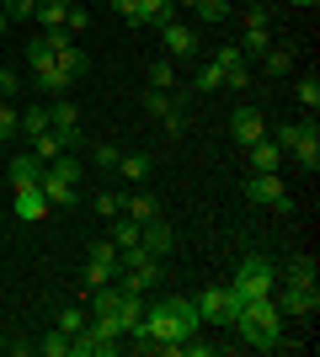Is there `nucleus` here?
Masks as SVG:
<instances>
[{"mask_svg": "<svg viewBox=\"0 0 320 357\" xmlns=\"http://www.w3.org/2000/svg\"><path fill=\"white\" fill-rule=\"evenodd\" d=\"M198 304L192 298H155V304H144V331H150L155 352H182V342L198 331Z\"/></svg>", "mask_w": 320, "mask_h": 357, "instance_id": "f257e3e1", "label": "nucleus"}, {"mask_svg": "<svg viewBox=\"0 0 320 357\" xmlns=\"http://www.w3.org/2000/svg\"><path fill=\"white\" fill-rule=\"evenodd\" d=\"M229 326L241 331V336H245L251 347H257V352H273V347L283 342V314H277V304H273V298H245V304H241V314H235Z\"/></svg>", "mask_w": 320, "mask_h": 357, "instance_id": "f03ea898", "label": "nucleus"}, {"mask_svg": "<svg viewBox=\"0 0 320 357\" xmlns=\"http://www.w3.org/2000/svg\"><path fill=\"white\" fill-rule=\"evenodd\" d=\"M229 288L241 298H273L277 288V267L267 261V256H245L241 267H235V278H229Z\"/></svg>", "mask_w": 320, "mask_h": 357, "instance_id": "7ed1b4c3", "label": "nucleus"}, {"mask_svg": "<svg viewBox=\"0 0 320 357\" xmlns=\"http://www.w3.org/2000/svg\"><path fill=\"white\" fill-rule=\"evenodd\" d=\"M192 304H198V320H208V326H229V320L241 314L245 298L235 294V288H203Z\"/></svg>", "mask_w": 320, "mask_h": 357, "instance_id": "20e7f679", "label": "nucleus"}, {"mask_svg": "<svg viewBox=\"0 0 320 357\" xmlns=\"http://www.w3.org/2000/svg\"><path fill=\"white\" fill-rule=\"evenodd\" d=\"M245 197H251V203H267V208H277V213L294 208V197H289V187L277 181V171H257V176L245 181Z\"/></svg>", "mask_w": 320, "mask_h": 357, "instance_id": "39448f33", "label": "nucleus"}, {"mask_svg": "<svg viewBox=\"0 0 320 357\" xmlns=\"http://www.w3.org/2000/svg\"><path fill=\"white\" fill-rule=\"evenodd\" d=\"M118 272H123V261H118V245L107 240V245H96L91 251V261H86V283L91 288H102V283H118Z\"/></svg>", "mask_w": 320, "mask_h": 357, "instance_id": "423d86ee", "label": "nucleus"}, {"mask_svg": "<svg viewBox=\"0 0 320 357\" xmlns=\"http://www.w3.org/2000/svg\"><path fill=\"white\" fill-rule=\"evenodd\" d=\"M273 304H277V314H294V320H310V314H315L320 310V288H283V294H277L273 298Z\"/></svg>", "mask_w": 320, "mask_h": 357, "instance_id": "0eeeda50", "label": "nucleus"}, {"mask_svg": "<svg viewBox=\"0 0 320 357\" xmlns=\"http://www.w3.org/2000/svg\"><path fill=\"white\" fill-rule=\"evenodd\" d=\"M160 43H166V59H192L198 54V38H192V27H182V22H166L160 27Z\"/></svg>", "mask_w": 320, "mask_h": 357, "instance_id": "6e6552de", "label": "nucleus"}, {"mask_svg": "<svg viewBox=\"0 0 320 357\" xmlns=\"http://www.w3.org/2000/svg\"><path fill=\"white\" fill-rule=\"evenodd\" d=\"M11 213L22 224H38V219H48V197H43V187H16V203H11Z\"/></svg>", "mask_w": 320, "mask_h": 357, "instance_id": "1a4fd4ad", "label": "nucleus"}, {"mask_svg": "<svg viewBox=\"0 0 320 357\" xmlns=\"http://www.w3.org/2000/svg\"><path fill=\"white\" fill-rule=\"evenodd\" d=\"M229 134H235V144H257V139L267 134V118H261L257 107H241V112L229 118Z\"/></svg>", "mask_w": 320, "mask_h": 357, "instance_id": "9d476101", "label": "nucleus"}, {"mask_svg": "<svg viewBox=\"0 0 320 357\" xmlns=\"http://www.w3.org/2000/svg\"><path fill=\"white\" fill-rule=\"evenodd\" d=\"M139 245H144L150 256H166L171 245H176V235H171V224L160 219V213H155L150 224H139Z\"/></svg>", "mask_w": 320, "mask_h": 357, "instance_id": "9b49d317", "label": "nucleus"}, {"mask_svg": "<svg viewBox=\"0 0 320 357\" xmlns=\"http://www.w3.org/2000/svg\"><path fill=\"white\" fill-rule=\"evenodd\" d=\"M48 128H59V134L75 144V139H80V112L64 102V96H54V102H48Z\"/></svg>", "mask_w": 320, "mask_h": 357, "instance_id": "f8f14e48", "label": "nucleus"}, {"mask_svg": "<svg viewBox=\"0 0 320 357\" xmlns=\"http://www.w3.org/2000/svg\"><path fill=\"white\" fill-rule=\"evenodd\" d=\"M38 187H43L48 208H70V203H75V197H80V187H75V181L54 176V171H43V181H38Z\"/></svg>", "mask_w": 320, "mask_h": 357, "instance_id": "ddd939ff", "label": "nucleus"}, {"mask_svg": "<svg viewBox=\"0 0 320 357\" xmlns=\"http://www.w3.org/2000/svg\"><path fill=\"white\" fill-rule=\"evenodd\" d=\"M43 171H48V165L38 160V155H11V187H38Z\"/></svg>", "mask_w": 320, "mask_h": 357, "instance_id": "4468645a", "label": "nucleus"}, {"mask_svg": "<svg viewBox=\"0 0 320 357\" xmlns=\"http://www.w3.org/2000/svg\"><path fill=\"white\" fill-rule=\"evenodd\" d=\"M64 149H70V139H64L59 128H43V134H32V155H38L43 165H48V160H59Z\"/></svg>", "mask_w": 320, "mask_h": 357, "instance_id": "2eb2a0df", "label": "nucleus"}, {"mask_svg": "<svg viewBox=\"0 0 320 357\" xmlns=\"http://www.w3.org/2000/svg\"><path fill=\"white\" fill-rule=\"evenodd\" d=\"M283 278H289L294 288H315V278H320V261H315V256H294L289 267H283Z\"/></svg>", "mask_w": 320, "mask_h": 357, "instance_id": "dca6fc26", "label": "nucleus"}, {"mask_svg": "<svg viewBox=\"0 0 320 357\" xmlns=\"http://www.w3.org/2000/svg\"><path fill=\"white\" fill-rule=\"evenodd\" d=\"M38 22H43L48 32H64V22H70V0H38Z\"/></svg>", "mask_w": 320, "mask_h": 357, "instance_id": "f3484780", "label": "nucleus"}, {"mask_svg": "<svg viewBox=\"0 0 320 357\" xmlns=\"http://www.w3.org/2000/svg\"><path fill=\"white\" fill-rule=\"evenodd\" d=\"M245 149H251V165H257V171H277V165H283V149H277L267 134H261L257 144H245Z\"/></svg>", "mask_w": 320, "mask_h": 357, "instance_id": "a211bd4d", "label": "nucleus"}, {"mask_svg": "<svg viewBox=\"0 0 320 357\" xmlns=\"http://www.w3.org/2000/svg\"><path fill=\"white\" fill-rule=\"evenodd\" d=\"M139 16H144V27H166L176 22V0H139Z\"/></svg>", "mask_w": 320, "mask_h": 357, "instance_id": "6ab92c4d", "label": "nucleus"}, {"mask_svg": "<svg viewBox=\"0 0 320 357\" xmlns=\"http://www.w3.org/2000/svg\"><path fill=\"white\" fill-rule=\"evenodd\" d=\"M27 64H32V75L59 70V64H54V38H38V43H27Z\"/></svg>", "mask_w": 320, "mask_h": 357, "instance_id": "aec40b11", "label": "nucleus"}, {"mask_svg": "<svg viewBox=\"0 0 320 357\" xmlns=\"http://www.w3.org/2000/svg\"><path fill=\"white\" fill-rule=\"evenodd\" d=\"M123 213H128V219H139V224H150L155 213H160V203H155L150 192H134V197H123Z\"/></svg>", "mask_w": 320, "mask_h": 357, "instance_id": "412c9836", "label": "nucleus"}, {"mask_svg": "<svg viewBox=\"0 0 320 357\" xmlns=\"http://www.w3.org/2000/svg\"><path fill=\"white\" fill-rule=\"evenodd\" d=\"M112 245H118V251H134L139 245V219L118 213V219H112Z\"/></svg>", "mask_w": 320, "mask_h": 357, "instance_id": "4be33fe9", "label": "nucleus"}, {"mask_svg": "<svg viewBox=\"0 0 320 357\" xmlns=\"http://www.w3.org/2000/svg\"><path fill=\"white\" fill-rule=\"evenodd\" d=\"M310 128H315V123H277V128H273V144L283 149V155H289V149L299 144V139H305Z\"/></svg>", "mask_w": 320, "mask_h": 357, "instance_id": "5701e85b", "label": "nucleus"}, {"mask_svg": "<svg viewBox=\"0 0 320 357\" xmlns=\"http://www.w3.org/2000/svg\"><path fill=\"white\" fill-rule=\"evenodd\" d=\"M118 176L144 181V176H150V155H144V149H139V155H118Z\"/></svg>", "mask_w": 320, "mask_h": 357, "instance_id": "b1692460", "label": "nucleus"}, {"mask_svg": "<svg viewBox=\"0 0 320 357\" xmlns=\"http://www.w3.org/2000/svg\"><path fill=\"white\" fill-rule=\"evenodd\" d=\"M171 86H176V64H171V59H155L150 64V91H171Z\"/></svg>", "mask_w": 320, "mask_h": 357, "instance_id": "393cba45", "label": "nucleus"}, {"mask_svg": "<svg viewBox=\"0 0 320 357\" xmlns=\"http://www.w3.org/2000/svg\"><path fill=\"white\" fill-rule=\"evenodd\" d=\"M289 155H299V160H305V165H310V171H315V165H320V134H315V128H310V134H305V139H299V144H294V149H289Z\"/></svg>", "mask_w": 320, "mask_h": 357, "instance_id": "a878e982", "label": "nucleus"}, {"mask_svg": "<svg viewBox=\"0 0 320 357\" xmlns=\"http://www.w3.org/2000/svg\"><path fill=\"white\" fill-rule=\"evenodd\" d=\"M38 352H43V357H70V336H64V331L54 326V331L43 336V342H38Z\"/></svg>", "mask_w": 320, "mask_h": 357, "instance_id": "bb28decb", "label": "nucleus"}, {"mask_svg": "<svg viewBox=\"0 0 320 357\" xmlns=\"http://www.w3.org/2000/svg\"><path fill=\"white\" fill-rule=\"evenodd\" d=\"M171 107H176V96H171V91H144V112H150V118H166Z\"/></svg>", "mask_w": 320, "mask_h": 357, "instance_id": "cd10ccee", "label": "nucleus"}, {"mask_svg": "<svg viewBox=\"0 0 320 357\" xmlns=\"http://www.w3.org/2000/svg\"><path fill=\"white\" fill-rule=\"evenodd\" d=\"M43 128H48V107H27V112H22V128H16V134H43Z\"/></svg>", "mask_w": 320, "mask_h": 357, "instance_id": "c85d7f7f", "label": "nucleus"}, {"mask_svg": "<svg viewBox=\"0 0 320 357\" xmlns=\"http://www.w3.org/2000/svg\"><path fill=\"white\" fill-rule=\"evenodd\" d=\"M261 70H267V75H289L294 70L289 48H267V54H261Z\"/></svg>", "mask_w": 320, "mask_h": 357, "instance_id": "c756f323", "label": "nucleus"}, {"mask_svg": "<svg viewBox=\"0 0 320 357\" xmlns=\"http://www.w3.org/2000/svg\"><path fill=\"white\" fill-rule=\"evenodd\" d=\"M294 96H299V107H310V112H315V107H320V80H315V75H305V80L294 86Z\"/></svg>", "mask_w": 320, "mask_h": 357, "instance_id": "7c9ffc66", "label": "nucleus"}, {"mask_svg": "<svg viewBox=\"0 0 320 357\" xmlns=\"http://www.w3.org/2000/svg\"><path fill=\"white\" fill-rule=\"evenodd\" d=\"M192 11H198L203 22H224V16H229V0H192Z\"/></svg>", "mask_w": 320, "mask_h": 357, "instance_id": "2f4dec72", "label": "nucleus"}, {"mask_svg": "<svg viewBox=\"0 0 320 357\" xmlns=\"http://www.w3.org/2000/svg\"><path fill=\"white\" fill-rule=\"evenodd\" d=\"M48 171H54V176H64V181H75V187H80V176H86V171H80V160H70V155L48 160Z\"/></svg>", "mask_w": 320, "mask_h": 357, "instance_id": "473e14b6", "label": "nucleus"}, {"mask_svg": "<svg viewBox=\"0 0 320 357\" xmlns=\"http://www.w3.org/2000/svg\"><path fill=\"white\" fill-rule=\"evenodd\" d=\"M219 86H224V75H219V64H203V70H198V80H192V91H219Z\"/></svg>", "mask_w": 320, "mask_h": 357, "instance_id": "72a5a7b5", "label": "nucleus"}, {"mask_svg": "<svg viewBox=\"0 0 320 357\" xmlns=\"http://www.w3.org/2000/svg\"><path fill=\"white\" fill-rule=\"evenodd\" d=\"M86 320H91V314L80 310V304H70V310H64V314H59V331H64V336H75V331H80V326H86Z\"/></svg>", "mask_w": 320, "mask_h": 357, "instance_id": "f704fd0d", "label": "nucleus"}, {"mask_svg": "<svg viewBox=\"0 0 320 357\" xmlns=\"http://www.w3.org/2000/svg\"><path fill=\"white\" fill-rule=\"evenodd\" d=\"M16 128H22V112H16L11 102H0V139H11Z\"/></svg>", "mask_w": 320, "mask_h": 357, "instance_id": "c9c22d12", "label": "nucleus"}, {"mask_svg": "<svg viewBox=\"0 0 320 357\" xmlns=\"http://www.w3.org/2000/svg\"><path fill=\"white\" fill-rule=\"evenodd\" d=\"M86 27H91V11H86V6H70V22H64V32L75 38V32H86Z\"/></svg>", "mask_w": 320, "mask_h": 357, "instance_id": "e433bc0d", "label": "nucleus"}, {"mask_svg": "<svg viewBox=\"0 0 320 357\" xmlns=\"http://www.w3.org/2000/svg\"><path fill=\"white\" fill-rule=\"evenodd\" d=\"M213 64H219V75H224V70H235V64H245V59H241V48H235V43H224L219 54H213Z\"/></svg>", "mask_w": 320, "mask_h": 357, "instance_id": "4c0bfd02", "label": "nucleus"}, {"mask_svg": "<svg viewBox=\"0 0 320 357\" xmlns=\"http://www.w3.org/2000/svg\"><path fill=\"white\" fill-rule=\"evenodd\" d=\"M96 213H102V219H118V213H123V197H112V192H96Z\"/></svg>", "mask_w": 320, "mask_h": 357, "instance_id": "58836bf2", "label": "nucleus"}, {"mask_svg": "<svg viewBox=\"0 0 320 357\" xmlns=\"http://www.w3.org/2000/svg\"><path fill=\"white\" fill-rule=\"evenodd\" d=\"M0 11H6V22H22V16L38 11V0H11V6H0Z\"/></svg>", "mask_w": 320, "mask_h": 357, "instance_id": "ea45409f", "label": "nucleus"}, {"mask_svg": "<svg viewBox=\"0 0 320 357\" xmlns=\"http://www.w3.org/2000/svg\"><path fill=\"white\" fill-rule=\"evenodd\" d=\"M112 11H118L123 22H134V27H144V16H139V0H112Z\"/></svg>", "mask_w": 320, "mask_h": 357, "instance_id": "a19ab883", "label": "nucleus"}, {"mask_svg": "<svg viewBox=\"0 0 320 357\" xmlns=\"http://www.w3.org/2000/svg\"><path fill=\"white\" fill-rule=\"evenodd\" d=\"M160 123H166V134H171V139H182V128H187V112H182V107H171V112H166Z\"/></svg>", "mask_w": 320, "mask_h": 357, "instance_id": "79ce46f5", "label": "nucleus"}, {"mask_svg": "<svg viewBox=\"0 0 320 357\" xmlns=\"http://www.w3.org/2000/svg\"><path fill=\"white\" fill-rule=\"evenodd\" d=\"M224 86H229V91H245V86H251V70H245V64H235V70H224Z\"/></svg>", "mask_w": 320, "mask_h": 357, "instance_id": "37998d69", "label": "nucleus"}, {"mask_svg": "<svg viewBox=\"0 0 320 357\" xmlns=\"http://www.w3.org/2000/svg\"><path fill=\"white\" fill-rule=\"evenodd\" d=\"M182 352H187V357H213L219 347H213V342H192V336H187V342H182Z\"/></svg>", "mask_w": 320, "mask_h": 357, "instance_id": "c03bdc74", "label": "nucleus"}, {"mask_svg": "<svg viewBox=\"0 0 320 357\" xmlns=\"http://www.w3.org/2000/svg\"><path fill=\"white\" fill-rule=\"evenodd\" d=\"M96 165H102V171H118V149H112V144H96Z\"/></svg>", "mask_w": 320, "mask_h": 357, "instance_id": "a18cd8bd", "label": "nucleus"}, {"mask_svg": "<svg viewBox=\"0 0 320 357\" xmlns=\"http://www.w3.org/2000/svg\"><path fill=\"white\" fill-rule=\"evenodd\" d=\"M16 91H22V80H16V70H0V96H6V102H11Z\"/></svg>", "mask_w": 320, "mask_h": 357, "instance_id": "49530a36", "label": "nucleus"}, {"mask_svg": "<svg viewBox=\"0 0 320 357\" xmlns=\"http://www.w3.org/2000/svg\"><path fill=\"white\" fill-rule=\"evenodd\" d=\"M245 27H267V6H251V11H245Z\"/></svg>", "mask_w": 320, "mask_h": 357, "instance_id": "de8ad7c7", "label": "nucleus"}, {"mask_svg": "<svg viewBox=\"0 0 320 357\" xmlns=\"http://www.w3.org/2000/svg\"><path fill=\"white\" fill-rule=\"evenodd\" d=\"M6 27H11V22H6V11H0V38H6Z\"/></svg>", "mask_w": 320, "mask_h": 357, "instance_id": "09e8293b", "label": "nucleus"}, {"mask_svg": "<svg viewBox=\"0 0 320 357\" xmlns=\"http://www.w3.org/2000/svg\"><path fill=\"white\" fill-rule=\"evenodd\" d=\"M289 6H315V0H289Z\"/></svg>", "mask_w": 320, "mask_h": 357, "instance_id": "8fccbe9b", "label": "nucleus"}, {"mask_svg": "<svg viewBox=\"0 0 320 357\" xmlns=\"http://www.w3.org/2000/svg\"><path fill=\"white\" fill-rule=\"evenodd\" d=\"M0 6H11V0H0Z\"/></svg>", "mask_w": 320, "mask_h": 357, "instance_id": "3c124183", "label": "nucleus"}]
</instances>
